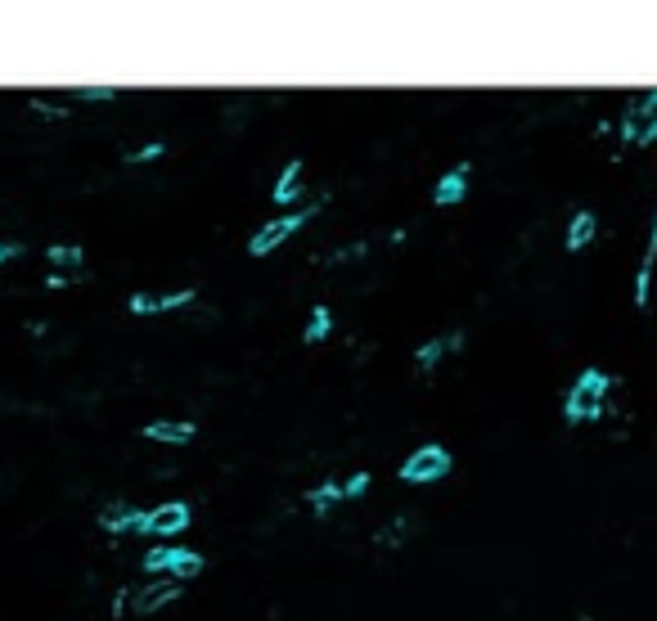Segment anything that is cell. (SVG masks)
I'll return each mask as SVG.
<instances>
[{
  "instance_id": "cell-1",
  "label": "cell",
  "mask_w": 657,
  "mask_h": 621,
  "mask_svg": "<svg viewBox=\"0 0 657 621\" xmlns=\"http://www.w3.org/2000/svg\"><path fill=\"white\" fill-rule=\"evenodd\" d=\"M612 383H617V378L603 374V369H585V374L572 383L567 401H563V419H567V423H585V419H594V414L603 410V396H608V387H612Z\"/></svg>"
},
{
  "instance_id": "cell-2",
  "label": "cell",
  "mask_w": 657,
  "mask_h": 621,
  "mask_svg": "<svg viewBox=\"0 0 657 621\" xmlns=\"http://www.w3.org/2000/svg\"><path fill=\"white\" fill-rule=\"evenodd\" d=\"M315 212H320V203H306V207H297V212H284V216H275V221H266L248 239V252H252V257H266V252H275L279 243L293 239V234L302 230L306 221H315Z\"/></svg>"
},
{
  "instance_id": "cell-3",
  "label": "cell",
  "mask_w": 657,
  "mask_h": 621,
  "mask_svg": "<svg viewBox=\"0 0 657 621\" xmlns=\"http://www.w3.org/2000/svg\"><path fill=\"white\" fill-rule=\"evenodd\" d=\"M450 450L446 446H437V441H428V446H419V450H410V455L401 459V482H410V486H428V482H437V477H446L450 473Z\"/></svg>"
},
{
  "instance_id": "cell-4",
  "label": "cell",
  "mask_w": 657,
  "mask_h": 621,
  "mask_svg": "<svg viewBox=\"0 0 657 621\" xmlns=\"http://www.w3.org/2000/svg\"><path fill=\"white\" fill-rule=\"evenodd\" d=\"M194 522V504L189 500H167L158 509H144V527L140 536H180Z\"/></svg>"
},
{
  "instance_id": "cell-5",
  "label": "cell",
  "mask_w": 657,
  "mask_h": 621,
  "mask_svg": "<svg viewBox=\"0 0 657 621\" xmlns=\"http://www.w3.org/2000/svg\"><path fill=\"white\" fill-rule=\"evenodd\" d=\"M621 140L626 144H653L657 140V90H648L635 108L621 117Z\"/></svg>"
},
{
  "instance_id": "cell-6",
  "label": "cell",
  "mask_w": 657,
  "mask_h": 621,
  "mask_svg": "<svg viewBox=\"0 0 657 621\" xmlns=\"http://www.w3.org/2000/svg\"><path fill=\"white\" fill-rule=\"evenodd\" d=\"M194 288H176V293H131V315H162V311H180L194 302Z\"/></svg>"
},
{
  "instance_id": "cell-7",
  "label": "cell",
  "mask_w": 657,
  "mask_h": 621,
  "mask_svg": "<svg viewBox=\"0 0 657 621\" xmlns=\"http://www.w3.org/2000/svg\"><path fill=\"white\" fill-rule=\"evenodd\" d=\"M180 590H185V585H180V581H171V576H167V581H149V585H144V590L131 599V608L140 612V617H149V612H158L162 603L180 599Z\"/></svg>"
},
{
  "instance_id": "cell-8",
  "label": "cell",
  "mask_w": 657,
  "mask_h": 621,
  "mask_svg": "<svg viewBox=\"0 0 657 621\" xmlns=\"http://www.w3.org/2000/svg\"><path fill=\"white\" fill-rule=\"evenodd\" d=\"M468 162H459V167H450L446 176L437 180V189H432V203L437 207H455V203H464V194H468Z\"/></svg>"
},
{
  "instance_id": "cell-9",
  "label": "cell",
  "mask_w": 657,
  "mask_h": 621,
  "mask_svg": "<svg viewBox=\"0 0 657 621\" xmlns=\"http://www.w3.org/2000/svg\"><path fill=\"white\" fill-rule=\"evenodd\" d=\"M144 437L162 441V446H185V441H194V423H185V419H153V423H144Z\"/></svg>"
},
{
  "instance_id": "cell-10",
  "label": "cell",
  "mask_w": 657,
  "mask_h": 621,
  "mask_svg": "<svg viewBox=\"0 0 657 621\" xmlns=\"http://www.w3.org/2000/svg\"><path fill=\"white\" fill-rule=\"evenodd\" d=\"M99 527L113 531V536H122V531H140L144 527V509H131V504H108V509L99 513Z\"/></svg>"
},
{
  "instance_id": "cell-11",
  "label": "cell",
  "mask_w": 657,
  "mask_h": 621,
  "mask_svg": "<svg viewBox=\"0 0 657 621\" xmlns=\"http://www.w3.org/2000/svg\"><path fill=\"white\" fill-rule=\"evenodd\" d=\"M203 567H207V563H203V554L171 545V558H167V576H171V581L185 585V581H194V576H203Z\"/></svg>"
},
{
  "instance_id": "cell-12",
  "label": "cell",
  "mask_w": 657,
  "mask_h": 621,
  "mask_svg": "<svg viewBox=\"0 0 657 621\" xmlns=\"http://www.w3.org/2000/svg\"><path fill=\"white\" fill-rule=\"evenodd\" d=\"M302 194V158H293L284 171H279V180H275V203H293V198Z\"/></svg>"
},
{
  "instance_id": "cell-13",
  "label": "cell",
  "mask_w": 657,
  "mask_h": 621,
  "mask_svg": "<svg viewBox=\"0 0 657 621\" xmlns=\"http://www.w3.org/2000/svg\"><path fill=\"white\" fill-rule=\"evenodd\" d=\"M329 333H333V311H329V306H311L306 329H302V342H306V347H315V342H324Z\"/></svg>"
},
{
  "instance_id": "cell-14",
  "label": "cell",
  "mask_w": 657,
  "mask_h": 621,
  "mask_svg": "<svg viewBox=\"0 0 657 621\" xmlns=\"http://www.w3.org/2000/svg\"><path fill=\"white\" fill-rule=\"evenodd\" d=\"M464 342V333H450V338H432V342H423L419 351H414V365L419 369H432L441 356H446V347H459Z\"/></svg>"
},
{
  "instance_id": "cell-15",
  "label": "cell",
  "mask_w": 657,
  "mask_h": 621,
  "mask_svg": "<svg viewBox=\"0 0 657 621\" xmlns=\"http://www.w3.org/2000/svg\"><path fill=\"white\" fill-rule=\"evenodd\" d=\"M590 239H594V212H585V207H581V212L572 216V225H567V248L581 252Z\"/></svg>"
},
{
  "instance_id": "cell-16",
  "label": "cell",
  "mask_w": 657,
  "mask_h": 621,
  "mask_svg": "<svg viewBox=\"0 0 657 621\" xmlns=\"http://www.w3.org/2000/svg\"><path fill=\"white\" fill-rule=\"evenodd\" d=\"M338 500H342L338 482H324V486H315V491H306V504H311L315 513H329V504H338Z\"/></svg>"
},
{
  "instance_id": "cell-17",
  "label": "cell",
  "mask_w": 657,
  "mask_h": 621,
  "mask_svg": "<svg viewBox=\"0 0 657 621\" xmlns=\"http://www.w3.org/2000/svg\"><path fill=\"white\" fill-rule=\"evenodd\" d=\"M45 257H50V266H77L86 252H81L77 243H50V252H45Z\"/></svg>"
},
{
  "instance_id": "cell-18",
  "label": "cell",
  "mask_w": 657,
  "mask_h": 621,
  "mask_svg": "<svg viewBox=\"0 0 657 621\" xmlns=\"http://www.w3.org/2000/svg\"><path fill=\"white\" fill-rule=\"evenodd\" d=\"M77 99H86V104H108V99H117L113 86H77Z\"/></svg>"
},
{
  "instance_id": "cell-19",
  "label": "cell",
  "mask_w": 657,
  "mask_h": 621,
  "mask_svg": "<svg viewBox=\"0 0 657 621\" xmlns=\"http://www.w3.org/2000/svg\"><path fill=\"white\" fill-rule=\"evenodd\" d=\"M167 558H171V545H153L144 554V572H167Z\"/></svg>"
},
{
  "instance_id": "cell-20",
  "label": "cell",
  "mask_w": 657,
  "mask_h": 621,
  "mask_svg": "<svg viewBox=\"0 0 657 621\" xmlns=\"http://www.w3.org/2000/svg\"><path fill=\"white\" fill-rule=\"evenodd\" d=\"M162 153H167V144L149 140V144H140V149H131V153H126V162H153V158H162Z\"/></svg>"
},
{
  "instance_id": "cell-21",
  "label": "cell",
  "mask_w": 657,
  "mask_h": 621,
  "mask_svg": "<svg viewBox=\"0 0 657 621\" xmlns=\"http://www.w3.org/2000/svg\"><path fill=\"white\" fill-rule=\"evenodd\" d=\"M369 491V473H351L347 486H342V500H356V495Z\"/></svg>"
},
{
  "instance_id": "cell-22",
  "label": "cell",
  "mask_w": 657,
  "mask_h": 621,
  "mask_svg": "<svg viewBox=\"0 0 657 621\" xmlns=\"http://www.w3.org/2000/svg\"><path fill=\"white\" fill-rule=\"evenodd\" d=\"M32 108H36V113H45V117H68V108L50 104V99H41V95H32Z\"/></svg>"
},
{
  "instance_id": "cell-23",
  "label": "cell",
  "mask_w": 657,
  "mask_h": 621,
  "mask_svg": "<svg viewBox=\"0 0 657 621\" xmlns=\"http://www.w3.org/2000/svg\"><path fill=\"white\" fill-rule=\"evenodd\" d=\"M360 252H365V243H356V248H342V252H333V261H356Z\"/></svg>"
},
{
  "instance_id": "cell-24",
  "label": "cell",
  "mask_w": 657,
  "mask_h": 621,
  "mask_svg": "<svg viewBox=\"0 0 657 621\" xmlns=\"http://www.w3.org/2000/svg\"><path fill=\"white\" fill-rule=\"evenodd\" d=\"M18 252H23V248H18V243H0V261H9V257H18Z\"/></svg>"
}]
</instances>
